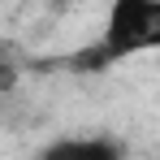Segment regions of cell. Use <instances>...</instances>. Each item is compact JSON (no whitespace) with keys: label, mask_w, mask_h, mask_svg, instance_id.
Returning <instances> with one entry per match:
<instances>
[{"label":"cell","mask_w":160,"mask_h":160,"mask_svg":"<svg viewBox=\"0 0 160 160\" xmlns=\"http://www.w3.org/2000/svg\"><path fill=\"white\" fill-rule=\"evenodd\" d=\"M143 52H160V0H112L100 39L69 56V69L100 74Z\"/></svg>","instance_id":"obj_1"},{"label":"cell","mask_w":160,"mask_h":160,"mask_svg":"<svg viewBox=\"0 0 160 160\" xmlns=\"http://www.w3.org/2000/svg\"><path fill=\"white\" fill-rule=\"evenodd\" d=\"M39 160H126V147L108 134H74V138L48 143Z\"/></svg>","instance_id":"obj_2"},{"label":"cell","mask_w":160,"mask_h":160,"mask_svg":"<svg viewBox=\"0 0 160 160\" xmlns=\"http://www.w3.org/2000/svg\"><path fill=\"white\" fill-rule=\"evenodd\" d=\"M13 87H18V65L0 61V91H13Z\"/></svg>","instance_id":"obj_3"}]
</instances>
